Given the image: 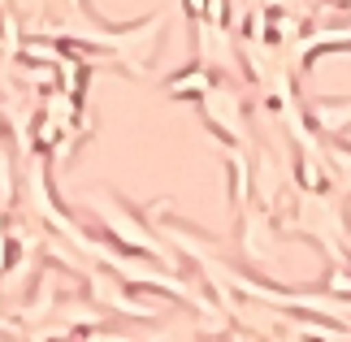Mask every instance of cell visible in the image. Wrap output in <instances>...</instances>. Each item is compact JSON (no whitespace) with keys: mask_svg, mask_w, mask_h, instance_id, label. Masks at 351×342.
Listing matches in <instances>:
<instances>
[{"mask_svg":"<svg viewBox=\"0 0 351 342\" xmlns=\"http://www.w3.org/2000/svg\"><path fill=\"white\" fill-rule=\"evenodd\" d=\"M204 70H195V74H186V78H178V83H169V95H186V91H204Z\"/></svg>","mask_w":351,"mask_h":342,"instance_id":"3957f363","label":"cell"},{"mask_svg":"<svg viewBox=\"0 0 351 342\" xmlns=\"http://www.w3.org/2000/svg\"><path fill=\"white\" fill-rule=\"evenodd\" d=\"M9 269V234H5V212H0V273Z\"/></svg>","mask_w":351,"mask_h":342,"instance_id":"5b68a950","label":"cell"},{"mask_svg":"<svg viewBox=\"0 0 351 342\" xmlns=\"http://www.w3.org/2000/svg\"><path fill=\"white\" fill-rule=\"evenodd\" d=\"M9 199H13V173H9V156L0 152V212L9 208Z\"/></svg>","mask_w":351,"mask_h":342,"instance_id":"277c9868","label":"cell"},{"mask_svg":"<svg viewBox=\"0 0 351 342\" xmlns=\"http://www.w3.org/2000/svg\"><path fill=\"white\" fill-rule=\"evenodd\" d=\"M204 113H208V121L217 130H226V134H239V100L230 91H213L208 100H204Z\"/></svg>","mask_w":351,"mask_h":342,"instance_id":"7a4b0ae2","label":"cell"},{"mask_svg":"<svg viewBox=\"0 0 351 342\" xmlns=\"http://www.w3.org/2000/svg\"><path fill=\"white\" fill-rule=\"evenodd\" d=\"M87 204H100L96 212L104 217V221H109V230H113V234H117L121 243H126V247H134V252H152V256H160V247H156V243H152V239L143 234V225L134 221L130 212H117V204H104L100 195H96V199L87 195Z\"/></svg>","mask_w":351,"mask_h":342,"instance_id":"6da1fadb","label":"cell"},{"mask_svg":"<svg viewBox=\"0 0 351 342\" xmlns=\"http://www.w3.org/2000/svg\"><path fill=\"white\" fill-rule=\"evenodd\" d=\"M186 9H191L195 18H199V13H204V0H186Z\"/></svg>","mask_w":351,"mask_h":342,"instance_id":"52a82bcc","label":"cell"},{"mask_svg":"<svg viewBox=\"0 0 351 342\" xmlns=\"http://www.w3.org/2000/svg\"><path fill=\"white\" fill-rule=\"evenodd\" d=\"M330 291H339V295H351V273H334V278H330Z\"/></svg>","mask_w":351,"mask_h":342,"instance_id":"8992f818","label":"cell"}]
</instances>
